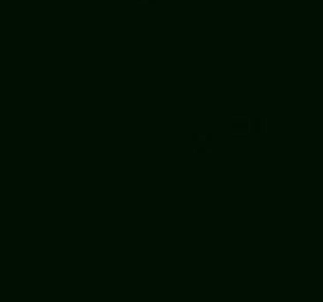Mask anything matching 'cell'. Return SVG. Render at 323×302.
<instances>
[{
	"label": "cell",
	"instance_id": "cell-1",
	"mask_svg": "<svg viewBox=\"0 0 323 302\" xmlns=\"http://www.w3.org/2000/svg\"><path fill=\"white\" fill-rule=\"evenodd\" d=\"M228 130L233 135L251 133V119H249V116H230V119H228Z\"/></svg>",
	"mask_w": 323,
	"mask_h": 302
},
{
	"label": "cell",
	"instance_id": "cell-2",
	"mask_svg": "<svg viewBox=\"0 0 323 302\" xmlns=\"http://www.w3.org/2000/svg\"><path fill=\"white\" fill-rule=\"evenodd\" d=\"M191 142H193V151L198 153V156H207V153H212V135H202V133H195L191 137Z\"/></svg>",
	"mask_w": 323,
	"mask_h": 302
},
{
	"label": "cell",
	"instance_id": "cell-3",
	"mask_svg": "<svg viewBox=\"0 0 323 302\" xmlns=\"http://www.w3.org/2000/svg\"><path fill=\"white\" fill-rule=\"evenodd\" d=\"M251 133L253 135H265L268 133V119L263 114H256L251 119Z\"/></svg>",
	"mask_w": 323,
	"mask_h": 302
},
{
	"label": "cell",
	"instance_id": "cell-4",
	"mask_svg": "<svg viewBox=\"0 0 323 302\" xmlns=\"http://www.w3.org/2000/svg\"><path fill=\"white\" fill-rule=\"evenodd\" d=\"M140 5H156V0H137Z\"/></svg>",
	"mask_w": 323,
	"mask_h": 302
}]
</instances>
